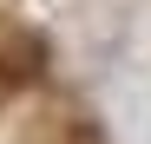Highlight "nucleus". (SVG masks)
<instances>
[{
  "instance_id": "obj_1",
  "label": "nucleus",
  "mask_w": 151,
  "mask_h": 144,
  "mask_svg": "<svg viewBox=\"0 0 151 144\" xmlns=\"http://www.w3.org/2000/svg\"><path fill=\"white\" fill-rule=\"evenodd\" d=\"M27 79H33V66H13L7 53H0V111H7V98H13V92L27 85Z\"/></svg>"
}]
</instances>
